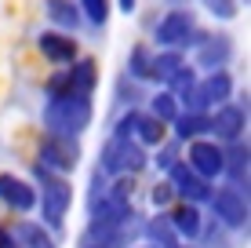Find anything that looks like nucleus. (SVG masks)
Here are the masks:
<instances>
[{
    "instance_id": "f257e3e1",
    "label": "nucleus",
    "mask_w": 251,
    "mask_h": 248,
    "mask_svg": "<svg viewBox=\"0 0 251 248\" xmlns=\"http://www.w3.org/2000/svg\"><path fill=\"white\" fill-rule=\"evenodd\" d=\"M33 175H37V183H40L37 201H40L44 226L48 230H62L66 226V212H69V204H73V186L66 183V175L51 172V168H44V165L33 168Z\"/></svg>"
},
{
    "instance_id": "f03ea898",
    "label": "nucleus",
    "mask_w": 251,
    "mask_h": 248,
    "mask_svg": "<svg viewBox=\"0 0 251 248\" xmlns=\"http://www.w3.org/2000/svg\"><path fill=\"white\" fill-rule=\"evenodd\" d=\"M91 124V95H51L44 106V128L55 135H80Z\"/></svg>"
},
{
    "instance_id": "7ed1b4c3",
    "label": "nucleus",
    "mask_w": 251,
    "mask_h": 248,
    "mask_svg": "<svg viewBox=\"0 0 251 248\" xmlns=\"http://www.w3.org/2000/svg\"><path fill=\"white\" fill-rule=\"evenodd\" d=\"M146 146L135 142L131 135H113L102 146V172L106 175H135L146 168Z\"/></svg>"
},
{
    "instance_id": "20e7f679",
    "label": "nucleus",
    "mask_w": 251,
    "mask_h": 248,
    "mask_svg": "<svg viewBox=\"0 0 251 248\" xmlns=\"http://www.w3.org/2000/svg\"><path fill=\"white\" fill-rule=\"evenodd\" d=\"M37 165H44V168H51V172L66 175V172H73V168L80 165V146H76L73 135H55V132H48L44 139H40V157H37Z\"/></svg>"
},
{
    "instance_id": "39448f33",
    "label": "nucleus",
    "mask_w": 251,
    "mask_h": 248,
    "mask_svg": "<svg viewBox=\"0 0 251 248\" xmlns=\"http://www.w3.org/2000/svg\"><path fill=\"white\" fill-rule=\"evenodd\" d=\"M211 204L215 219L229 230H248V190H237V186H222V190H211Z\"/></svg>"
},
{
    "instance_id": "423d86ee",
    "label": "nucleus",
    "mask_w": 251,
    "mask_h": 248,
    "mask_svg": "<svg viewBox=\"0 0 251 248\" xmlns=\"http://www.w3.org/2000/svg\"><path fill=\"white\" fill-rule=\"evenodd\" d=\"M229 95H233L229 73H226V70H211L204 81L193 84V91H189V99H186V110H201V113H207L211 106L229 102Z\"/></svg>"
},
{
    "instance_id": "0eeeda50",
    "label": "nucleus",
    "mask_w": 251,
    "mask_h": 248,
    "mask_svg": "<svg viewBox=\"0 0 251 248\" xmlns=\"http://www.w3.org/2000/svg\"><path fill=\"white\" fill-rule=\"evenodd\" d=\"M99 84V66L91 58H80L76 66H69L66 73H58L48 84V95H91Z\"/></svg>"
},
{
    "instance_id": "6e6552de",
    "label": "nucleus",
    "mask_w": 251,
    "mask_h": 248,
    "mask_svg": "<svg viewBox=\"0 0 251 248\" xmlns=\"http://www.w3.org/2000/svg\"><path fill=\"white\" fill-rule=\"evenodd\" d=\"M168 183H171V190H175V197H182L189 204H204L211 197V183H207L204 175H197L186 161H175V165L168 168Z\"/></svg>"
},
{
    "instance_id": "1a4fd4ad",
    "label": "nucleus",
    "mask_w": 251,
    "mask_h": 248,
    "mask_svg": "<svg viewBox=\"0 0 251 248\" xmlns=\"http://www.w3.org/2000/svg\"><path fill=\"white\" fill-rule=\"evenodd\" d=\"M193 37H197L193 15L182 11V7L168 11V15L157 22V44H164V48H182V44H189Z\"/></svg>"
},
{
    "instance_id": "9d476101",
    "label": "nucleus",
    "mask_w": 251,
    "mask_h": 248,
    "mask_svg": "<svg viewBox=\"0 0 251 248\" xmlns=\"http://www.w3.org/2000/svg\"><path fill=\"white\" fill-rule=\"evenodd\" d=\"M186 165L193 168L197 175H204L207 183L222 175V146L211 139H189V153H186Z\"/></svg>"
},
{
    "instance_id": "9b49d317",
    "label": "nucleus",
    "mask_w": 251,
    "mask_h": 248,
    "mask_svg": "<svg viewBox=\"0 0 251 248\" xmlns=\"http://www.w3.org/2000/svg\"><path fill=\"white\" fill-rule=\"evenodd\" d=\"M211 117V132L219 135L222 142H237L240 135H244V124H248V102L244 106H233V102H222Z\"/></svg>"
},
{
    "instance_id": "f8f14e48",
    "label": "nucleus",
    "mask_w": 251,
    "mask_h": 248,
    "mask_svg": "<svg viewBox=\"0 0 251 248\" xmlns=\"http://www.w3.org/2000/svg\"><path fill=\"white\" fill-rule=\"evenodd\" d=\"M0 201L11 212H33L37 208V186L19 179V175H11V172H4L0 175Z\"/></svg>"
},
{
    "instance_id": "ddd939ff",
    "label": "nucleus",
    "mask_w": 251,
    "mask_h": 248,
    "mask_svg": "<svg viewBox=\"0 0 251 248\" xmlns=\"http://www.w3.org/2000/svg\"><path fill=\"white\" fill-rule=\"evenodd\" d=\"M37 48H40V55L48 58V62H55V66H69L76 58V44H73V37L69 33H40L37 37Z\"/></svg>"
},
{
    "instance_id": "4468645a",
    "label": "nucleus",
    "mask_w": 251,
    "mask_h": 248,
    "mask_svg": "<svg viewBox=\"0 0 251 248\" xmlns=\"http://www.w3.org/2000/svg\"><path fill=\"white\" fill-rule=\"evenodd\" d=\"M168 219H171V226H175V234L186 237V241H197V237H201V230H204L201 204H189V201H182L178 208H171Z\"/></svg>"
},
{
    "instance_id": "2eb2a0df",
    "label": "nucleus",
    "mask_w": 251,
    "mask_h": 248,
    "mask_svg": "<svg viewBox=\"0 0 251 248\" xmlns=\"http://www.w3.org/2000/svg\"><path fill=\"white\" fill-rule=\"evenodd\" d=\"M229 55H233V44H229V37H204L201 51H197V62H201L204 70H222Z\"/></svg>"
},
{
    "instance_id": "dca6fc26",
    "label": "nucleus",
    "mask_w": 251,
    "mask_h": 248,
    "mask_svg": "<svg viewBox=\"0 0 251 248\" xmlns=\"http://www.w3.org/2000/svg\"><path fill=\"white\" fill-rule=\"evenodd\" d=\"M142 234L153 248H182V237L175 234V226H171L168 216H153L150 223L142 226Z\"/></svg>"
},
{
    "instance_id": "f3484780",
    "label": "nucleus",
    "mask_w": 251,
    "mask_h": 248,
    "mask_svg": "<svg viewBox=\"0 0 251 248\" xmlns=\"http://www.w3.org/2000/svg\"><path fill=\"white\" fill-rule=\"evenodd\" d=\"M131 139L142 146H160L164 142V121H157L153 113H135L131 117Z\"/></svg>"
},
{
    "instance_id": "a211bd4d",
    "label": "nucleus",
    "mask_w": 251,
    "mask_h": 248,
    "mask_svg": "<svg viewBox=\"0 0 251 248\" xmlns=\"http://www.w3.org/2000/svg\"><path fill=\"white\" fill-rule=\"evenodd\" d=\"M11 234H15V241H19V248H58L55 237H51V230L40 226V223H33V219L19 223Z\"/></svg>"
},
{
    "instance_id": "6ab92c4d",
    "label": "nucleus",
    "mask_w": 251,
    "mask_h": 248,
    "mask_svg": "<svg viewBox=\"0 0 251 248\" xmlns=\"http://www.w3.org/2000/svg\"><path fill=\"white\" fill-rule=\"evenodd\" d=\"M171 124H175V135H178L182 142H186V139H201L204 132H211V117L201 113V110H186V113H178Z\"/></svg>"
},
{
    "instance_id": "aec40b11",
    "label": "nucleus",
    "mask_w": 251,
    "mask_h": 248,
    "mask_svg": "<svg viewBox=\"0 0 251 248\" xmlns=\"http://www.w3.org/2000/svg\"><path fill=\"white\" fill-rule=\"evenodd\" d=\"M178 66H182V55H178V48H168V51H160V55H153V58H150V81H160V84H168L171 77L178 73Z\"/></svg>"
},
{
    "instance_id": "412c9836",
    "label": "nucleus",
    "mask_w": 251,
    "mask_h": 248,
    "mask_svg": "<svg viewBox=\"0 0 251 248\" xmlns=\"http://www.w3.org/2000/svg\"><path fill=\"white\" fill-rule=\"evenodd\" d=\"M44 11H48V19L55 26H62L66 33H73L76 26H80V11H76V4H69V0H44Z\"/></svg>"
},
{
    "instance_id": "4be33fe9",
    "label": "nucleus",
    "mask_w": 251,
    "mask_h": 248,
    "mask_svg": "<svg viewBox=\"0 0 251 248\" xmlns=\"http://www.w3.org/2000/svg\"><path fill=\"white\" fill-rule=\"evenodd\" d=\"M153 117L164 124H171L178 117V99L171 95V91H160V95H153Z\"/></svg>"
},
{
    "instance_id": "5701e85b",
    "label": "nucleus",
    "mask_w": 251,
    "mask_h": 248,
    "mask_svg": "<svg viewBox=\"0 0 251 248\" xmlns=\"http://www.w3.org/2000/svg\"><path fill=\"white\" fill-rule=\"evenodd\" d=\"M168 84H171V95L186 102V99H189V91H193V84H197V73H193V70H189V66L182 62V66H178V73L171 77Z\"/></svg>"
},
{
    "instance_id": "b1692460",
    "label": "nucleus",
    "mask_w": 251,
    "mask_h": 248,
    "mask_svg": "<svg viewBox=\"0 0 251 248\" xmlns=\"http://www.w3.org/2000/svg\"><path fill=\"white\" fill-rule=\"evenodd\" d=\"M80 11L91 26H106L109 22V0H80Z\"/></svg>"
},
{
    "instance_id": "393cba45",
    "label": "nucleus",
    "mask_w": 251,
    "mask_h": 248,
    "mask_svg": "<svg viewBox=\"0 0 251 248\" xmlns=\"http://www.w3.org/2000/svg\"><path fill=\"white\" fill-rule=\"evenodd\" d=\"M150 48H142V44H138L135 51H131V62H127V73H131V77H150Z\"/></svg>"
},
{
    "instance_id": "a878e982",
    "label": "nucleus",
    "mask_w": 251,
    "mask_h": 248,
    "mask_svg": "<svg viewBox=\"0 0 251 248\" xmlns=\"http://www.w3.org/2000/svg\"><path fill=\"white\" fill-rule=\"evenodd\" d=\"M204 7L219 19H233L237 15V0H204Z\"/></svg>"
},
{
    "instance_id": "bb28decb",
    "label": "nucleus",
    "mask_w": 251,
    "mask_h": 248,
    "mask_svg": "<svg viewBox=\"0 0 251 248\" xmlns=\"http://www.w3.org/2000/svg\"><path fill=\"white\" fill-rule=\"evenodd\" d=\"M171 201H175V190H171V183H157V186H153V204H157V208H168Z\"/></svg>"
},
{
    "instance_id": "cd10ccee",
    "label": "nucleus",
    "mask_w": 251,
    "mask_h": 248,
    "mask_svg": "<svg viewBox=\"0 0 251 248\" xmlns=\"http://www.w3.org/2000/svg\"><path fill=\"white\" fill-rule=\"evenodd\" d=\"M178 161V146H160V157H157V165L164 168V172H168L171 165H175Z\"/></svg>"
},
{
    "instance_id": "c85d7f7f",
    "label": "nucleus",
    "mask_w": 251,
    "mask_h": 248,
    "mask_svg": "<svg viewBox=\"0 0 251 248\" xmlns=\"http://www.w3.org/2000/svg\"><path fill=\"white\" fill-rule=\"evenodd\" d=\"M0 248H19V241H15V234L7 230L4 223H0Z\"/></svg>"
},
{
    "instance_id": "c756f323",
    "label": "nucleus",
    "mask_w": 251,
    "mask_h": 248,
    "mask_svg": "<svg viewBox=\"0 0 251 248\" xmlns=\"http://www.w3.org/2000/svg\"><path fill=\"white\" fill-rule=\"evenodd\" d=\"M117 4H120V11H124V15L135 11V0H117Z\"/></svg>"
},
{
    "instance_id": "7c9ffc66",
    "label": "nucleus",
    "mask_w": 251,
    "mask_h": 248,
    "mask_svg": "<svg viewBox=\"0 0 251 248\" xmlns=\"http://www.w3.org/2000/svg\"><path fill=\"white\" fill-rule=\"evenodd\" d=\"M84 248H99V245H88V241H84Z\"/></svg>"
},
{
    "instance_id": "2f4dec72",
    "label": "nucleus",
    "mask_w": 251,
    "mask_h": 248,
    "mask_svg": "<svg viewBox=\"0 0 251 248\" xmlns=\"http://www.w3.org/2000/svg\"><path fill=\"white\" fill-rule=\"evenodd\" d=\"M186 248H193V245H186Z\"/></svg>"
},
{
    "instance_id": "473e14b6",
    "label": "nucleus",
    "mask_w": 251,
    "mask_h": 248,
    "mask_svg": "<svg viewBox=\"0 0 251 248\" xmlns=\"http://www.w3.org/2000/svg\"><path fill=\"white\" fill-rule=\"evenodd\" d=\"M150 248H153V245H150Z\"/></svg>"
}]
</instances>
